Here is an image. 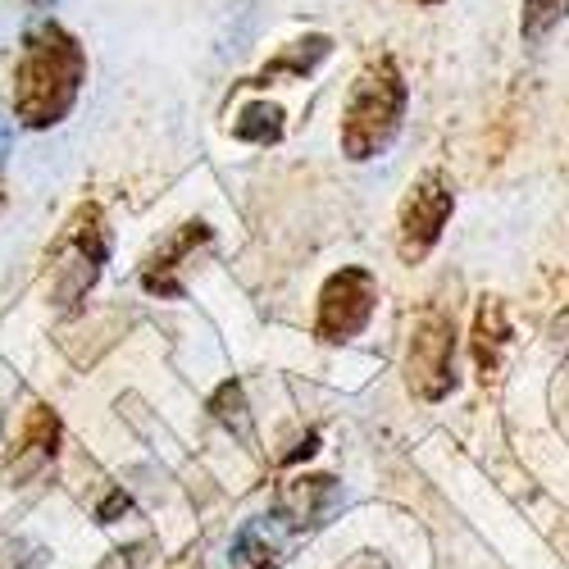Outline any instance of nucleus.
Returning <instances> with one entry per match:
<instances>
[{
	"instance_id": "nucleus-17",
	"label": "nucleus",
	"mask_w": 569,
	"mask_h": 569,
	"mask_svg": "<svg viewBox=\"0 0 569 569\" xmlns=\"http://www.w3.org/2000/svg\"><path fill=\"white\" fill-rule=\"evenodd\" d=\"M114 510H128V497H123V492H114V497L101 506V525H110V515H114Z\"/></svg>"
},
{
	"instance_id": "nucleus-9",
	"label": "nucleus",
	"mask_w": 569,
	"mask_h": 569,
	"mask_svg": "<svg viewBox=\"0 0 569 569\" xmlns=\"http://www.w3.org/2000/svg\"><path fill=\"white\" fill-rule=\"evenodd\" d=\"M56 442H60V419L51 410H37L23 429V447L14 451V465H10V479L23 483L32 473H41L46 465L56 460Z\"/></svg>"
},
{
	"instance_id": "nucleus-3",
	"label": "nucleus",
	"mask_w": 569,
	"mask_h": 569,
	"mask_svg": "<svg viewBox=\"0 0 569 569\" xmlns=\"http://www.w3.org/2000/svg\"><path fill=\"white\" fill-rule=\"evenodd\" d=\"M410 392L423 401H442L456 388V319L447 310H423L410 338V360H406Z\"/></svg>"
},
{
	"instance_id": "nucleus-2",
	"label": "nucleus",
	"mask_w": 569,
	"mask_h": 569,
	"mask_svg": "<svg viewBox=\"0 0 569 569\" xmlns=\"http://www.w3.org/2000/svg\"><path fill=\"white\" fill-rule=\"evenodd\" d=\"M401 119H406V82L397 73V60L383 56L356 78L351 97H347V110H342V151H347V160L383 156L401 132Z\"/></svg>"
},
{
	"instance_id": "nucleus-11",
	"label": "nucleus",
	"mask_w": 569,
	"mask_h": 569,
	"mask_svg": "<svg viewBox=\"0 0 569 569\" xmlns=\"http://www.w3.org/2000/svg\"><path fill=\"white\" fill-rule=\"evenodd\" d=\"M569 14V0H525V14H519V37L525 46H542Z\"/></svg>"
},
{
	"instance_id": "nucleus-18",
	"label": "nucleus",
	"mask_w": 569,
	"mask_h": 569,
	"mask_svg": "<svg viewBox=\"0 0 569 569\" xmlns=\"http://www.w3.org/2000/svg\"><path fill=\"white\" fill-rule=\"evenodd\" d=\"M423 6H438V0H423Z\"/></svg>"
},
{
	"instance_id": "nucleus-15",
	"label": "nucleus",
	"mask_w": 569,
	"mask_h": 569,
	"mask_svg": "<svg viewBox=\"0 0 569 569\" xmlns=\"http://www.w3.org/2000/svg\"><path fill=\"white\" fill-rule=\"evenodd\" d=\"M141 565H147V542H141V547H128V551H110L97 569H141Z\"/></svg>"
},
{
	"instance_id": "nucleus-10",
	"label": "nucleus",
	"mask_w": 569,
	"mask_h": 569,
	"mask_svg": "<svg viewBox=\"0 0 569 569\" xmlns=\"http://www.w3.org/2000/svg\"><path fill=\"white\" fill-rule=\"evenodd\" d=\"M506 338H510V328H506V310H501V301H483L479 323H473V360H479L483 378L497 373L501 351H506Z\"/></svg>"
},
{
	"instance_id": "nucleus-4",
	"label": "nucleus",
	"mask_w": 569,
	"mask_h": 569,
	"mask_svg": "<svg viewBox=\"0 0 569 569\" xmlns=\"http://www.w3.org/2000/svg\"><path fill=\"white\" fill-rule=\"evenodd\" d=\"M456 210V192H451V178L442 169H429L415 187L410 197L401 206V232H397V251L406 264H419L423 256H429L438 247V237L447 228Z\"/></svg>"
},
{
	"instance_id": "nucleus-7",
	"label": "nucleus",
	"mask_w": 569,
	"mask_h": 569,
	"mask_svg": "<svg viewBox=\"0 0 569 569\" xmlns=\"http://www.w3.org/2000/svg\"><path fill=\"white\" fill-rule=\"evenodd\" d=\"M297 538L301 533L278 510L273 515H256L232 538V565H242V569H273V565L288 560V551H292Z\"/></svg>"
},
{
	"instance_id": "nucleus-1",
	"label": "nucleus",
	"mask_w": 569,
	"mask_h": 569,
	"mask_svg": "<svg viewBox=\"0 0 569 569\" xmlns=\"http://www.w3.org/2000/svg\"><path fill=\"white\" fill-rule=\"evenodd\" d=\"M82 82H87L82 46L60 23H41L23 41V56L14 69V114L28 128H51L73 110Z\"/></svg>"
},
{
	"instance_id": "nucleus-16",
	"label": "nucleus",
	"mask_w": 569,
	"mask_h": 569,
	"mask_svg": "<svg viewBox=\"0 0 569 569\" xmlns=\"http://www.w3.org/2000/svg\"><path fill=\"white\" fill-rule=\"evenodd\" d=\"M338 569H388V560L378 556V551H356L347 565H338Z\"/></svg>"
},
{
	"instance_id": "nucleus-5",
	"label": "nucleus",
	"mask_w": 569,
	"mask_h": 569,
	"mask_svg": "<svg viewBox=\"0 0 569 569\" xmlns=\"http://www.w3.org/2000/svg\"><path fill=\"white\" fill-rule=\"evenodd\" d=\"M378 310V278L369 269H342L323 282L319 292V338L323 342H347L356 333H365V323Z\"/></svg>"
},
{
	"instance_id": "nucleus-8",
	"label": "nucleus",
	"mask_w": 569,
	"mask_h": 569,
	"mask_svg": "<svg viewBox=\"0 0 569 569\" xmlns=\"http://www.w3.org/2000/svg\"><path fill=\"white\" fill-rule=\"evenodd\" d=\"M338 501H342V488L333 479H297V483H288V492H282L278 515L288 519L297 533H310L315 525H323V519L338 510Z\"/></svg>"
},
{
	"instance_id": "nucleus-12",
	"label": "nucleus",
	"mask_w": 569,
	"mask_h": 569,
	"mask_svg": "<svg viewBox=\"0 0 569 569\" xmlns=\"http://www.w3.org/2000/svg\"><path fill=\"white\" fill-rule=\"evenodd\" d=\"M328 46H333V41H328V37H306V41H297L292 46V51L288 56H278L273 64H264V73L256 78V82H269V78H282V73H292V78H306L323 56H328Z\"/></svg>"
},
{
	"instance_id": "nucleus-14",
	"label": "nucleus",
	"mask_w": 569,
	"mask_h": 569,
	"mask_svg": "<svg viewBox=\"0 0 569 569\" xmlns=\"http://www.w3.org/2000/svg\"><path fill=\"white\" fill-rule=\"evenodd\" d=\"M214 415L228 423V433H237L242 447H256V429H251V415H247V401H242V388L237 383H223L214 392Z\"/></svg>"
},
{
	"instance_id": "nucleus-13",
	"label": "nucleus",
	"mask_w": 569,
	"mask_h": 569,
	"mask_svg": "<svg viewBox=\"0 0 569 569\" xmlns=\"http://www.w3.org/2000/svg\"><path fill=\"white\" fill-rule=\"evenodd\" d=\"M232 137L256 141V147H269V141H278V137H282V110H278V106H269V101L247 106L242 114H237V123H232Z\"/></svg>"
},
{
	"instance_id": "nucleus-6",
	"label": "nucleus",
	"mask_w": 569,
	"mask_h": 569,
	"mask_svg": "<svg viewBox=\"0 0 569 569\" xmlns=\"http://www.w3.org/2000/svg\"><path fill=\"white\" fill-rule=\"evenodd\" d=\"M101 264H106V228H101V210L87 206V210H78L73 232H69V264H60L64 269L60 301L69 306L73 297H82L91 282H97Z\"/></svg>"
}]
</instances>
